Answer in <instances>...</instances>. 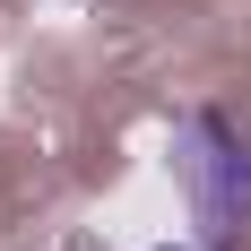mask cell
I'll use <instances>...</instances> for the list:
<instances>
[{"mask_svg":"<svg viewBox=\"0 0 251 251\" xmlns=\"http://www.w3.org/2000/svg\"><path fill=\"white\" fill-rule=\"evenodd\" d=\"M174 174H182L191 217L208 226V243H234V234L251 226V139L234 130V113L200 104V113L174 130Z\"/></svg>","mask_w":251,"mask_h":251,"instance_id":"6da1fadb","label":"cell"},{"mask_svg":"<svg viewBox=\"0 0 251 251\" xmlns=\"http://www.w3.org/2000/svg\"><path fill=\"white\" fill-rule=\"evenodd\" d=\"M156 251H191V243H156Z\"/></svg>","mask_w":251,"mask_h":251,"instance_id":"7a4b0ae2","label":"cell"}]
</instances>
